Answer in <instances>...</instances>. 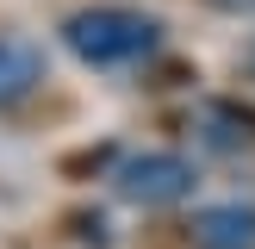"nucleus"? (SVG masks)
Masks as SVG:
<instances>
[{"instance_id": "f257e3e1", "label": "nucleus", "mask_w": 255, "mask_h": 249, "mask_svg": "<svg viewBox=\"0 0 255 249\" xmlns=\"http://www.w3.org/2000/svg\"><path fill=\"white\" fill-rule=\"evenodd\" d=\"M62 44L87 69H125V62H143L162 44V19L137 6H81L62 19Z\"/></svg>"}, {"instance_id": "f03ea898", "label": "nucleus", "mask_w": 255, "mask_h": 249, "mask_svg": "<svg viewBox=\"0 0 255 249\" xmlns=\"http://www.w3.org/2000/svg\"><path fill=\"white\" fill-rule=\"evenodd\" d=\"M112 187L131 206H174V199L193 193V162L174 156V149H143V156H125L112 168Z\"/></svg>"}, {"instance_id": "7ed1b4c3", "label": "nucleus", "mask_w": 255, "mask_h": 249, "mask_svg": "<svg viewBox=\"0 0 255 249\" xmlns=\"http://www.w3.org/2000/svg\"><path fill=\"white\" fill-rule=\"evenodd\" d=\"M37 87H44V50L31 37H6L0 31V112L31 100Z\"/></svg>"}, {"instance_id": "20e7f679", "label": "nucleus", "mask_w": 255, "mask_h": 249, "mask_svg": "<svg viewBox=\"0 0 255 249\" xmlns=\"http://www.w3.org/2000/svg\"><path fill=\"white\" fill-rule=\"evenodd\" d=\"M199 249H255V212L249 206H206L193 218Z\"/></svg>"}, {"instance_id": "39448f33", "label": "nucleus", "mask_w": 255, "mask_h": 249, "mask_svg": "<svg viewBox=\"0 0 255 249\" xmlns=\"http://www.w3.org/2000/svg\"><path fill=\"white\" fill-rule=\"evenodd\" d=\"M193 124H199V137L212 149H249L255 143V112L237 106V100H206Z\"/></svg>"}, {"instance_id": "423d86ee", "label": "nucleus", "mask_w": 255, "mask_h": 249, "mask_svg": "<svg viewBox=\"0 0 255 249\" xmlns=\"http://www.w3.org/2000/svg\"><path fill=\"white\" fill-rule=\"evenodd\" d=\"M218 12H255V0H212Z\"/></svg>"}]
</instances>
